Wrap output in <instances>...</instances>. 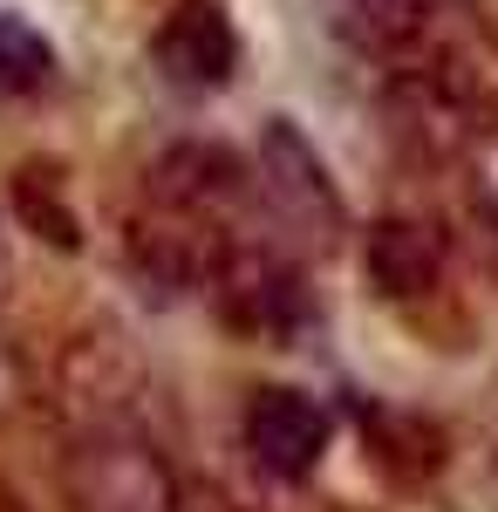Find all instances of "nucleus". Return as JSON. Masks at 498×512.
I'll return each instance as SVG.
<instances>
[{"label": "nucleus", "instance_id": "obj_4", "mask_svg": "<svg viewBox=\"0 0 498 512\" xmlns=\"http://www.w3.org/2000/svg\"><path fill=\"white\" fill-rule=\"evenodd\" d=\"M157 62H164V76L185 82V89H219L232 76V28L219 7H205V0H185L178 14H171V28L157 35Z\"/></svg>", "mask_w": 498, "mask_h": 512}, {"label": "nucleus", "instance_id": "obj_2", "mask_svg": "<svg viewBox=\"0 0 498 512\" xmlns=\"http://www.w3.org/2000/svg\"><path fill=\"white\" fill-rule=\"evenodd\" d=\"M260 158H267V198H273V212H280L287 226H301V233H314V239L342 233V198H335L328 171L314 158V144H307L294 123H273Z\"/></svg>", "mask_w": 498, "mask_h": 512}, {"label": "nucleus", "instance_id": "obj_7", "mask_svg": "<svg viewBox=\"0 0 498 512\" xmlns=\"http://www.w3.org/2000/svg\"><path fill=\"white\" fill-rule=\"evenodd\" d=\"M471 198H478V212L498 226V130H485L471 144Z\"/></svg>", "mask_w": 498, "mask_h": 512}, {"label": "nucleus", "instance_id": "obj_1", "mask_svg": "<svg viewBox=\"0 0 498 512\" xmlns=\"http://www.w3.org/2000/svg\"><path fill=\"white\" fill-rule=\"evenodd\" d=\"M76 506L82 512H171V472L157 465V451L130 437H96L76 451Z\"/></svg>", "mask_w": 498, "mask_h": 512}, {"label": "nucleus", "instance_id": "obj_6", "mask_svg": "<svg viewBox=\"0 0 498 512\" xmlns=\"http://www.w3.org/2000/svg\"><path fill=\"white\" fill-rule=\"evenodd\" d=\"M48 76H55V48L21 14H0V96H28Z\"/></svg>", "mask_w": 498, "mask_h": 512}, {"label": "nucleus", "instance_id": "obj_3", "mask_svg": "<svg viewBox=\"0 0 498 512\" xmlns=\"http://www.w3.org/2000/svg\"><path fill=\"white\" fill-rule=\"evenodd\" d=\"M246 451L273 478H307L328 451V410L301 390H267L246 410Z\"/></svg>", "mask_w": 498, "mask_h": 512}, {"label": "nucleus", "instance_id": "obj_5", "mask_svg": "<svg viewBox=\"0 0 498 512\" xmlns=\"http://www.w3.org/2000/svg\"><path fill=\"white\" fill-rule=\"evenodd\" d=\"M437 267H444L437 239L423 226H410V219H389L369 239V274H376L383 294H423V287H437Z\"/></svg>", "mask_w": 498, "mask_h": 512}]
</instances>
